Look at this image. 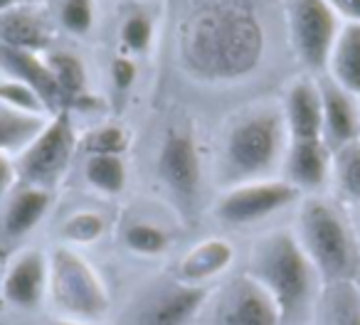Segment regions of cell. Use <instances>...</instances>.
<instances>
[{
	"mask_svg": "<svg viewBox=\"0 0 360 325\" xmlns=\"http://www.w3.org/2000/svg\"><path fill=\"white\" fill-rule=\"evenodd\" d=\"M75 128L67 116V111H57L45 128L37 133L27 148H22L18 173L25 180V185L45 187L50 190L70 166L72 153H75Z\"/></svg>",
	"mask_w": 360,
	"mask_h": 325,
	"instance_id": "cell-8",
	"label": "cell"
},
{
	"mask_svg": "<svg viewBox=\"0 0 360 325\" xmlns=\"http://www.w3.org/2000/svg\"><path fill=\"white\" fill-rule=\"evenodd\" d=\"M319 313L323 325H360V286L355 281L326 286Z\"/></svg>",
	"mask_w": 360,
	"mask_h": 325,
	"instance_id": "cell-21",
	"label": "cell"
},
{
	"mask_svg": "<svg viewBox=\"0 0 360 325\" xmlns=\"http://www.w3.org/2000/svg\"><path fill=\"white\" fill-rule=\"evenodd\" d=\"M353 281H355V284L360 286V266H358V271H355V279H353Z\"/></svg>",
	"mask_w": 360,
	"mask_h": 325,
	"instance_id": "cell-37",
	"label": "cell"
},
{
	"mask_svg": "<svg viewBox=\"0 0 360 325\" xmlns=\"http://www.w3.org/2000/svg\"><path fill=\"white\" fill-rule=\"evenodd\" d=\"M52 40V27L45 13L32 8H11L0 13V45L18 47V50H45Z\"/></svg>",
	"mask_w": 360,
	"mask_h": 325,
	"instance_id": "cell-18",
	"label": "cell"
},
{
	"mask_svg": "<svg viewBox=\"0 0 360 325\" xmlns=\"http://www.w3.org/2000/svg\"><path fill=\"white\" fill-rule=\"evenodd\" d=\"M328 6L348 22H360V0H328Z\"/></svg>",
	"mask_w": 360,
	"mask_h": 325,
	"instance_id": "cell-33",
	"label": "cell"
},
{
	"mask_svg": "<svg viewBox=\"0 0 360 325\" xmlns=\"http://www.w3.org/2000/svg\"><path fill=\"white\" fill-rule=\"evenodd\" d=\"M294 234L326 286L355 279L360 266V244L335 205L321 197L304 200Z\"/></svg>",
	"mask_w": 360,
	"mask_h": 325,
	"instance_id": "cell-4",
	"label": "cell"
},
{
	"mask_svg": "<svg viewBox=\"0 0 360 325\" xmlns=\"http://www.w3.org/2000/svg\"><path fill=\"white\" fill-rule=\"evenodd\" d=\"M11 180H13L11 160L6 158V153H0V197L6 195V190L11 187Z\"/></svg>",
	"mask_w": 360,
	"mask_h": 325,
	"instance_id": "cell-34",
	"label": "cell"
},
{
	"mask_svg": "<svg viewBox=\"0 0 360 325\" xmlns=\"http://www.w3.org/2000/svg\"><path fill=\"white\" fill-rule=\"evenodd\" d=\"M0 67L11 74V79L22 81V84H27L32 91H37L50 111L62 104L60 89H57V81H55V77H52L50 67H47V62H42L35 52L0 45Z\"/></svg>",
	"mask_w": 360,
	"mask_h": 325,
	"instance_id": "cell-17",
	"label": "cell"
},
{
	"mask_svg": "<svg viewBox=\"0 0 360 325\" xmlns=\"http://www.w3.org/2000/svg\"><path fill=\"white\" fill-rule=\"evenodd\" d=\"M126 47L131 52H143L150 45V22L146 15H131L124 22V30H121Z\"/></svg>",
	"mask_w": 360,
	"mask_h": 325,
	"instance_id": "cell-31",
	"label": "cell"
},
{
	"mask_svg": "<svg viewBox=\"0 0 360 325\" xmlns=\"http://www.w3.org/2000/svg\"><path fill=\"white\" fill-rule=\"evenodd\" d=\"M210 291L212 286H188L178 279L153 281L136 293L119 325H191L200 318Z\"/></svg>",
	"mask_w": 360,
	"mask_h": 325,
	"instance_id": "cell-6",
	"label": "cell"
},
{
	"mask_svg": "<svg viewBox=\"0 0 360 325\" xmlns=\"http://www.w3.org/2000/svg\"><path fill=\"white\" fill-rule=\"evenodd\" d=\"M52 205V195L45 187H32L25 185L22 190H18L13 195V200L8 202L6 217H3V232L11 239L25 237L27 232H32L42 222V217L47 215Z\"/></svg>",
	"mask_w": 360,
	"mask_h": 325,
	"instance_id": "cell-20",
	"label": "cell"
},
{
	"mask_svg": "<svg viewBox=\"0 0 360 325\" xmlns=\"http://www.w3.org/2000/svg\"><path fill=\"white\" fill-rule=\"evenodd\" d=\"M281 111H284L289 143H296V140H323V114H321V94L316 81H291L289 89H286Z\"/></svg>",
	"mask_w": 360,
	"mask_h": 325,
	"instance_id": "cell-14",
	"label": "cell"
},
{
	"mask_svg": "<svg viewBox=\"0 0 360 325\" xmlns=\"http://www.w3.org/2000/svg\"><path fill=\"white\" fill-rule=\"evenodd\" d=\"M50 279L47 298L57 315L77 323H96L109 313V291L96 269L70 246H57L47 254Z\"/></svg>",
	"mask_w": 360,
	"mask_h": 325,
	"instance_id": "cell-5",
	"label": "cell"
},
{
	"mask_svg": "<svg viewBox=\"0 0 360 325\" xmlns=\"http://www.w3.org/2000/svg\"><path fill=\"white\" fill-rule=\"evenodd\" d=\"M45 62L57 81L62 104L79 99L82 91H84V67H82V62L70 52H57V55L47 57Z\"/></svg>",
	"mask_w": 360,
	"mask_h": 325,
	"instance_id": "cell-25",
	"label": "cell"
},
{
	"mask_svg": "<svg viewBox=\"0 0 360 325\" xmlns=\"http://www.w3.org/2000/svg\"><path fill=\"white\" fill-rule=\"evenodd\" d=\"M330 166H333V153L323 140H296L286 148V183H291L299 192L323 187L330 175Z\"/></svg>",
	"mask_w": 360,
	"mask_h": 325,
	"instance_id": "cell-16",
	"label": "cell"
},
{
	"mask_svg": "<svg viewBox=\"0 0 360 325\" xmlns=\"http://www.w3.org/2000/svg\"><path fill=\"white\" fill-rule=\"evenodd\" d=\"M47 279H50V261L47 254L37 249H25L11 261L3 276V298L22 310H32L47 298Z\"/></svg>",
	"mask_w": 360,
	"mask_h": 325,
	"instance_id": "cell-13",
	"label": "cell"
},
{
	"mask_svg": "<svg viewBox=\"0 0 360 325\" xmlns=\"http://www.w3.org/2000/svg\"><path fill=\"white\" fill-rule=\"evenodd\" d=\"M104 234V220L96 212H75L62 225V237L72 244H91Z\"/></svg>",
	"mask_w": 360,
	"mask_h": 325,
	"instance_id": "cell-28",
	"label": "cell"
},
{
	"mask_svg": "<svg viewBox=\"0 0 360 325\" xmlns=\"http://www.w3.org/2000/svg\"><path fill=\"white\" fill-rule=\"evenodd\" d=\"M47 119L35 114H22L11 106L0 104V153L27 148L45 128Z\"/></svg>",
	"mask_w": 360,
	"mask_h": 325,
	"instance_id": "cell-22",
	"label": "cell"
},
{
	"mask_svg": "<svg viewBox=\"0 0 360 325\" xmlns=\"http://www.w3.org/2000/svg\"><path fill=\"white\" fill-rule=\"evenodd\" d=\"M247 274L274 300L279 325H314L326 284L294 232L276 230L259 237Z\"/></svg>",
	"mask_w": 360,
	"mask_h": 325,
	"instance_id": "cell-2",
	"label": "cell"
},
{
	"mask_svg": "<svg viewBox=\"0 0 360 325\" xmlns=\"http://www.w3.org/2000/svg\"><path fill=\"white\" fill-rule=\"evenodd\" d=\"M262 27L247 8L207 6L183 30V60L202 79H240L262 60Z\"/></svg>",
	"mask_w": 360,
	"mask_h": 325,
	"instance_id": "cell-1",
	"label": "cell"
},
{
	"mask_svg": "<svg viewBox=\"0 0 360 325\" xmlns=\"http://www.w3.org/2000/svg\"><path fill=\"white\" fill-rule=\"evenodd\" d=\"M124 244H126V249H131L134 254L155 256L168 249V234H165L160 227L150 225V222H136V225L126 227Z\"/></svg>",
	"mask_w": 360,
	"mask_h": 325,
	"instance_id": "cell-26",
	"label": "cell"
},
{
	"mask_svg": "<svg viewBox=\"0 0 360 325\" xmlns=\"http://www.w3.org/2000/svg\"><path fill=\"white\" fill-rule=\"evenodd\" d=\"M289 133L281 106H255L227 126L217 155V183L237 187L245 183L271 180V173L284 163Z\"/></svg>",
	"mask_w": 360,
	"mask_h": 325,
	"instance_id": "cell-3",
	"label": "cell"
},
{
	"mask_svg": "<svg viewBox=\"0 0 360 325\" xmlns=\"http://www.w3.org/2000/svg\"><path fill=\"white\" fill-rule=\"evenodd\" d=\"M200 325H279V313L269 293L245 271L210 291Z\"/></svg>",
	"mask_w": 360,
	"mask_h": 325,
	"instance_id": "cell-7",
	"label": "cell"
},
{
	"mask_svg": "<svg viewBox=\"0 0 360 325\" xmlns=\"http://www.w3.org/2000/svg\"><path fill=\"white\" fill-rule=\"evenodd\" d=\"M338 30V15L328 0H289L291 47L311 72H323L328 67Z\"/></svg>",
	"mask_w": 360,
	"mask_h": 325,
	"instance_id": "cell-9",
	"label": "cell"
},
{
	"mask_svg": "<svg viewBox=\"0 0 360 325\" xmlns=\"http://www.w3.org/2000/svg\"><path fill=\"white\" fill-rule=\"evenodd\" d=\"M52 325H86V323H77V320H65V318H57Z\"/></svg>",
	"mask_w": 360,
	"mask_h": 325,
	"instance_id": "cell-36",
	"label": "cell"
},
{
	"mask_svg": "<svg viewBox=\"0 0 360 325\" xmlns=\"http://www.w3.org/2000/svg\"><path fill=\"white\" fill-rule=\"evenodd\" d=\"M0 104L11 106L15 111H22V114H35V116H45L50 111L37 91H32L27 84L15 79L0 84Z\"/></svg>",
	"mask_w": 360,
	"mask_h": 325,
	"instance_id": "cell-27",
	"label": "cell"
},
{
	"mask_svg": "<svg viewBox=\"0 0 360 325\" xmlns=\"http://www.w3.org/2000/svg\"><path fill=\"white\" fill-rule=\"evenodd\" d=\"M232 261H235V246L222 237H210L186 251L173 279L188 286H210L217 276L230 269Z\"/></svg>",
	"mask_w": 360,
	"mask_h": 325,
	"instance_id": "cell-15",
	"label": "cell"
},
{
	"mask_svg": "<svg viewBox=\"0 0 360 325\" xmlns=\"http://www.w3.org/2000/svg\"><path fill=\"white\" fill-rule=\"evenodd\" d=\"M158 175L180 202L191 205L202 183L200 155L195 140L186 131H168L158 153Z\"/></svg>",
	"mask_w": 360,
	"mask_h": 325,
	"instance_id": "cell-11",
	"label": "cell"
},
{
	"mask_svg": "<svg viewBox=\"0 0 360 325\" xmlns=\"http://www.w3.org/2000/svg\"><path fill=\"white\" fill-rule=\"evenodd\" d=\"M84 175L89 185L106 195H119L126 185V166L121 155H89Z\"/></svg>",
	"mask_w": 360,
	"mask_h": 325,
	"instance_id": "cell-24",
	"label": "cell"
},
{
	"mask_svg": "<svg viewBox=\"0 0 360 325\" xmlns=\"http://www.w3.org/2000/svg\"><path fill=\"white\" fill-rule=\"evenodd\" d=\"M326 72L338 86L360 96V22H345L338 30Z\"/></svg>",
	"mask_w": 360,
	"mask_h": 325,
	"instance_id": "cell-19",
	"label": "cell"
},
{
	"mask_svg": "<svg viewBox=\"0 0 360 325\" xmlns=\"http://www.w3.org/2000/svg\"><path fill=\"white\" fill-rule=\"evenodd\" d=\"M358 232H360V215H358ZM358 244H360V237H358Z\"/></svg>",
	"mask_w": 360,
	"mask_h": 325,
	"instance_id": "cell-38",
	"label": "cell"
},
{
	"mask_svg": "<svg viewBox=\"0 0 360 325\" xmlns=\"http://www.w3.org/2000/svg\"><path fill=\"white\" fill-rule=\"evenodd\" d=\"M18 3H20V0H0V13L11 11V8H18Z\"/></svg>",
	"mask_w": 360,
	"mask_h": 325,
	"instance_id": "cell-35",
	"label": "cell"
},
{
	"mask_svg": "<svg viewBox=\"0 0 360 325\" xmlns=\"http://www.w3.org/2000/svg\"><path fill=\"white\" fill-rule=\"evenodd\" d=\"M129 145V135L119 126H101L91 131L84 148L89 155H121Z\"/></svg>",
	"mask_w": 360,
	"mask_h": 325,
	"instance_id": "cell-29",
	"label": "cell"
},
{
	"mask_svg": "<svg viewBox=\"0 0 360 325\" xmlns=\"http://www.w3.org/2000/svg\"><path fill=\"white\" fill-rule=\"evenodd\" d=\"M60 20L72 35H86L94 22V3L91 0H62Z\"/></svg>",
	"mask_w": 360,
	"mask_h": 325,
	"instance_id": "cell-30",
	"label": "cell"
},
{
	"mask_svg": "<svg viewBox=\"0 0 360 325\" xmlns=\"http://www.w3.org/2000/svg\"><path fill=\"white\" fill-rule=\"evenodd\" d=\"M301 192L286 180H257L245 185L227 187L215 205L217 220L232 227H247L266 220L274 212L296 202Z\"/></svg>",
	"mask_w": 360,
	"mask_h": 325,
	"instance_id": "cell-10",
	"label": "cell"
},
{
	"mask_svg": "<svg viewBox=\"0 0 360 325\" xmlns=\"http://www.w3.org/2000/svg\"><path fill=\"white\" fill-rule=\"evenodd\" d=\"M330 173L335 178L340 197L360 207V140L335 150Z\"/></svg>",
	"mask_w": 360,
	"mask_h": 325,
	"instance_id": "cell-23",
	"label": "cell"
},
{
	"mask_svg": "<svg viewBox=\"0 0 360 325\" xmlns=\"http://www.w3.org/2000/svg\"><path fill=\"white\" fill-rule=\"evenodd\" d=\"M321 94V114H323V143L330 153L348 143L360 140V106L358 96L338 86L328 74H323L319 81Z\"/></svg>",
	"mask_w": 360,
	"mask_h": 325,
	"instance_id": "cell-12",
	"label": "cell"
},
{
	"mask_svg": "<svg viewBox=\"0 0 360 325\" xmlns=\"http://www.w3.org/2000/svg\"><path fill=\"white\" fill-rule=\"evenodd\" d=\"M111 77H114L116 89H129L136 79V65L131 60H126V57H119L111 65Z\"/></svg>",
	"mask_w": 360,
	"mask_h": 325,
	"instance_id": "cell-32",
	"label": "cell"
}]
</instances>
